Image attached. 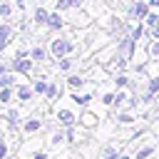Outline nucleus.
I'll return each instance as SVG.
<instances>
[{
  "label": "nucleus",
  "mask_w": 159,
  "mask_h": 159,
  "mask_svg": "<svg viewBox=\"0 0 159 159\" xmlns=\"http://www.w3.org/2000/svg\"><path fill=\"white\" fill-rule=\"evenodd\" d=\"M72 50H75V42H72L70 37H55V40L50 42V55H52L55 60H60V57H67Z\"/></svg>",
  "instance_id": "1"
},
{
  "label": "nucleus",
  "mask_w": 159,
  "mask_h": 159,
  "mask_svg": "<svg viewBox=\"0 0 159 159\" xmlns=\"http://www.w3.org/2000/svg\"><path fill=\"white\" fill-rule=\"evenodd\" d=\"M55 117H57L60 127H75V124L80 122V114H77L75 109H70V107H57V109H55Z\"/></svg>",
  "instance_id": "2"
},
{
  "label": "nucleus",
  "mask_w": 159,
  "mask_h": 159,
  "mask_svg": "<svg viewBox=\"0 0 159 159\" xmlns=\"http://www.w3.org/2000/svg\"><path fill=\"white\" fill-rule=\"evenodd\" d=\"M127 12H129V17H134V20H147V15H149V0H134V2L127 7Z\"/></svg>",
  "instance_id": "3"
},
{
  "label": "nucleus",
  "mask_w": 159,
  "mask_h": 159,
  "mask_svg": "<svg viewBox=\"0 0 159 159\" xmlns=\"http://www.w3.org/2000/svg\"><path fill=\"white\" fill-rule=\"evenodd\" d=\"M32 65H35V60H32V57L27 60V57H17V55H15L10 67H12V72H22V75H27V72L32 70Z\"/></svg>",
  "instance_id": "4"
},
{
  "label": "nucleus",
  "mask_w": 159,
  "mask_h": 159,
  "mask_svg": "<svg viewBox=\"0 0 159 159\" xmlns=\"http://www.w3.org/2000/svg\"><path fill=\"white\" fill-rule=\"evenodd\" d=\"M40 129H42V119H40V114H32V117L22 119V134H35V132H40Z\"/></svg>",
  "instance_id": "5"
},
{
  "label": "nucleus",
  "mask_w": 159,
  "mask_h": 159,
  "mask_svg": "<svg viewBox=\"0 0 159 159\" xmlns=\"http://www.w3.org/2000/svg\"><path fill=\"white\" fill-rule=\"evenodd\" d=\"M32 94H35L32 84H17V87H15V99H17L20 104L30 102V99H32Z\"/></svg>",
  "instance_id": "6"
},
{
  "label": "nucleus",
  "mask_w": 159,
  "mask_h": 159,
  "mask_svg": "<svg viewBox=\"0 0 159 159\" xmlns=\"http://www.w3.org/2000/svg\"><path fill=\"white\" fill-rule=\"evenodd\" d=\"M10 37H12V27H10L7 22H2V25H0V52L10 45Z\"/></svg>",
  "instance_id": "7"
},
{
  "label": "nucleus",
  "mask_w": 159,
  "mask_h": 159,
  "mask_svg": "<svg viewBox=\"0 0 159 159\" xmlns=\"http://www.w3.org/2000/svg\"><path fill=\"white\" fill-rule=\"evenodd\" d=\"M47 27H50V30H62V27H65V17L60 15V10H57V12H50Z\"/></svg>",
  "instance_id": "8"
},
{
  "label": "nucleus",
  "mask_w": 159,
  "mask_h": 159,
  "mask_svg": "<svg viewBox=\"0 0 159 159\" xmlns=\"http://www.w3.org/2000/svg\"><path fill=\"white\" fill-rule=\"evenodd\" d=\"M70 99H72L75 104H80V107H87V104H89V99H92V92H72V94H70Z\"/></svg>",
  "instance_id": "9"
},
{
  "label": "nucleus",
  "mask_w": 159,
  "mask_h": 159,
  "mask_svg": "<svg viewBox=\"0 0 159 159\" xmlns=\"http://www.w3.org/2000/svg\"><path fill=\"white\" fill-rule=\"evenodd\" d=\"M0 119H7V124H10V127H20V124H22L20 109H15V107H12V109H7V114H5V117H0Z\"/></svg>",
  "instance_id": "10"
},
{
  "label": "nucleus",
  "mask_w": 159,
  "mask_h": 159,
  "mask_svg": "<svg viewBox=\"0 0 159 159\" xmlns=\"http://www.w3.org/2000/svg\"><path fill=\"white\" fill-rule=\"evenodd\" d=\"M84 0H55V7L62 12V10H72V7H82Z\"/></svg>",
  "instance_id": "11"
},
{
  "label": "nucleus",
  "mask_w": 159,
  "mask_h": 159,
  "mask_svg": "<svg viewBox=\"0 0 159 159\" xmlns=\"http://www.w3.org/2000/svg\"><path fill=\"white\" fill-rule=\"evenodd\" d=\"M80 124H82L84 129H92V127H97V117H94L92 112H82V114H80Z\"/></svg>",
  "instance_id": "12"
},
{
  "label": "nucleus",
  "mask_w": 159,
  "mask_h": 159,
  "mask_svg": "<svg viewBox=\"0 0 159 159\" xmlns=\"http://www.w3.org/2000/svg\"><path fill=\"white\" fill-rule=\"evenodd\" d=\"M15 87H0V104H12L15 99Z\"/></svg>",
  "instance_id": "13"
},
{
  "label": "nucleus",
  "mask_w": 159,
  "mask_h": 159,
  "mask_svg": "<svg viewBox=\"0 0 159 159\" xmlns=\"http://www.w3.org/2000/svg\"><path fill=\"white\" fill-rule=\"evenodd\" d=\"M72 67H75V60H72L70 55H67V57H60V60H57V70H60V72H70Z\"/></svg>",
  "instance_id": "14"
},
{
  "label": "nucleus",
  "mask_w": 159,
  "mask_h": 159,
  "mask_svg": "<svg viewBox=\"0 0 159 159\" xmlns=\"http://www.w3.org/2000/svg\"><path fill=\"white\" fill-rule=\"evenodd\" d=\"M47 17H50V12H47L45 7H37L35 15H32V20H35L37 25H47Z\"/></svg>",
  "instance_id": "15"
},
{
  "label": "nucleus",
  "mask_w": 159,
  "mask_h": 159,
  "mask_svg": "<svg viewBox=\"0 0 159 159\" xmlns=\"http://www.w3.org/2000/svg\"><path fill=\"white\" fill-rule=\"evenodd\" d=\"M47 87H50V84H47V80H45V77H40V80H35V82H32L35 94H47Z\"/></svg>",
  "instance_id": "16"
},
{
  "label": "nucleus",
  "mask_w": 159,
  "mask_h": 159,
  "mask_svg": "<svg viewBox=\"0 0 159 159\" xmlns=\"http://www.w3.org/2000/svg\"><path fill=\"white\" fill-rule=\"evenodd\" d=\"M30 57H32L35 62H45V60H47V52H45V47H32V50H30Z\"/></svg>",
  "instance_id": "17"
},
{
  "label": "nucleus",
  "mask_w": 159,
  "mask_h": 159,
  "mask_svg": "<svg viewBox=\"0 0 159 159\" xmlns=\"http://www.w3.org/2000/svg\"><path fill=\"white\" fill-rule=\"evenodd\" d=\"M82 84H84V77H82V75H70V77H67V87H70V89H77V87H82Z\"/></svg>",
  "instance_id": "18"
},
{
  "label": "nucleus",
  "mask_w": 159,
  "mask_h": 159,
  "mask_svg": "<svg viewBox=\"0 0 159 159\" xmlns=\"http://www.w3.org/2000/svg\"><path fill=\"white\" fill-rule=\"evenodd\" d=\"M15 82H17V77H15V75H7V72H5V75H0V87H17Z\"/></svg>",
  "instance_id": "19"
},
{
  "label": "nucleus",
  "mask_w": 159,
  "mask_h": 159,
  "mask_svg": "<svg viewBox=\"0 0 159 159\" xmlns=\"http://www.w3.org/2000/svg\"><path fill=\"white\" fill-rule=\"evenodd\" d=\"M102 159H117L119 157V152L112 147V144H107V147H102V154H99Z\"/></svg>",
  "instance_id": "20"
},
{
  "label": "nucleus",
  "mask_w": 159,
  "mask_h": 159,
  "mask_svg": "<svg viewBox=\"0 0 159 159\" xmlns=\"http://www.w3.org/2000/svg\"><path fill=\"white\" fill-rule=\"evenodd\" d=\"M65 139H67V137H65V129H60V132H52V137H50V144H52V147H60Z\"/></svg>",
  "instance_id": "21"
},
{
  "label": "nucleus",
  "mask_w": 159,
  "mask_h": 159,
  "mask_svg": "<svg viewBox=\"0 0 159 159\" xmlns=\"http://www.w3.org/2000/svg\"><path fill=\"white\" fill-rule=\"evenodd\" d=\"M10 15H12V5H10L7 0H0V17H2V20H7Z\"/></svg>",
  "instance_id": "22"
},
{
  "label": "nucleus",
  "mask_w": 159,
  "mask_h": 159,
  "mask_svg": "<svg viewBox=\"0 0 159 159\" xmlns=\"http://www.w3.org/2000/svg\"><path fill=\"white\" fill-rule=\"evenodd\" d=\"M117 122L119 124H132L134 122V114L132 112H117Z\"/></svg>",
  "instance_id": "23"
},
{
  "label": "nucleus",
  "mask_w": 159,
  "mask_h": 159,
  "mask_svg": "<svg viewBox=\"0 0 159 159\" xmlns=\"http://www.w3.org/2000/svg\"><path fill=\"white\" fill-rule=\"evenodd\" d=\"M114 84L124 89V87H129V77H127V75H122V72H117V75H114Z\"/></svg>",
  "instance_id": "24"
},
{
  "label": "nucleus",
  "mask_w": 159,
  "mask_h": 159,
  "mask_svg": "<svg viewBox=\"0 0 159 159\" xmlns=\"http://www.w3.org/2000/svg\"><path fill=\"white\" fill-rule=\"evenodd\" d=\"M149 60H159V40L149 42Z\"/></svg>",
  "instance_id": "25"
},
{
  "label": "nucleus",
  "mask_w": 159,
  "mask_h": 159,
  "mask_svg": "<svg viewBox=\"0 0 159 159\" xmlns=\"http://www.w3.org/2000/svg\"><path fill=\"white\" fill-rule=\"evenodd\" d=\"M129 35H132V40H137V42H139V37L144 35V25H142V22H139V25H134V27L129 30Z\"/></svg>",
  "instance_id": "26"
},
{
  "label": "nucleus",
  "mask_w": 159,
  "mask_h": 159,
  "mask_svg": "<svg viewBox=\"0 0 159 159\" xmlns=\"http://www.w3.org/2000/svg\"><path fill=\"white\" fill-rule=\"evenodd\" d=\"M154 154V147H144V149H139L137 152V157L134 159H147V157H152Z\"/></svg>",
  "instance_id": "27"
},
{
  "label": "nucleus",
  "mask_w": 159,
  "mask_h": 159,
  "mask_svg": "<svg viewBox=\"0 0 159 159\" xmlns=\"http://www.w3.org/2000/svg\"><path fill=\"white\" fill-rule=\"evenodd\" d=\"M147 25H149V27L159 25V12H149V15H147Z\"/></svg>",
  "instance_id": "28"
},
{
  "label": "nucleus",
  "mask_w": 159,
  "mask_h": 159,
  "mask_svg": "<svg viewBox=\"0 0 159 159\" xmlns=\"http://www.w3.org/2000/svg\"><path fill=\"white\" fill-rule=\"evenodd\" d=\"M147 92H152V94L159 92V77H152V80H149V89H147Z\"/></svg>",
  "instance_id": "29"
},
{
  "label": "nucleus",
  "mask_w": 159,
  "mask_h": 159,
  "mask_svg": "<svg viewBox=\"0 0 159 159\" xmlns=\"http://www.w3.org/2000/svg\"><path fill=\"white\" fill-rule=\"evenodd\" d=\"M55 97H57V87H55V84H50V87H47V99H50V102H55Z\"/></svg>",
  "instance_id": "30"
},
{
  "label": "nucleus",
  "mask_w": 159,
  "mask_h": 159,
  "mask_svg": "<svg viewBox=\"0 0 159 159\" xmlns=\"http://www.w3.org/2000/svg\"><path fill=\"white\" fill-rule=\"evenodd\" d=\"M102 104H114V94L112 92H104L102 94Z\"/></svg>",
  "instance_id": "31"
},
{
  "label": "nucleus",
  "mask_w": 159,
  "mask_h": 159,
  "mask_svg": "<svg viewBox=\"0 0 159 159\" xmlns=\"http://www.w3.org/2000/svg\"><path fill=\"white\" fill-rule=\"evenodd\" d=\"M7 154H10V149H7V142H5V144H0V159H7Z\"/></svg>",
  "instance_id": "32"
},
{
  "label": "nucleus",
  "mask_w": 159,
  "mask_h": 159,
  "mask_svg": "<svg viewBox=\"0 0 159 159\" xmlns=\"http://www.w3.org/2000/svg\"><path fill=\"white\" fill-rule=\"evenodd\" d=\"M149 37H152V40H159V25H154V27L149 30Z\"/></svg>",
  "instance_id": "33"
},
{
  "label": "nucleus",
  "mask_w": 159,
  "mask_h": 159,
  "mask_svg": "<svg viewBox=\"0 0 159 159\" xmlns=\"http://www.w3.org/2000/svg\"><path fill=\"white\" fill-rule=\"evenodd\" d=\"M32 159H47V152H32Z\"/></svg>",
  "instance_id": "34"
},
{
  "label": "nucleus",
  "mask_w": 159,
  "mask_h": 159,
  "mask_svg": "<svg viewBox=\"0 0 159 159\" xmlns=\"http://www.w3.org/2000/svg\"><path fill=\"white\" fill-rule=\"evenodd\" d=\"M149 7H159V0H149Z\"/></svg>",
  "instance_id": "35"
},
{
  "label": "nucleus",
  "mask_w": 159,
  "mask_h": 159,
  "mask_svg": "<svg viewBox=\"0 0 159 159\" xmlns=\"http://www.w3.org/2000/svg\"><path fill=\"white\" fill-rule=\"evenodd\" d=\"M0 144H5V129H0Z\"/></svg>",
  "instance_id": "36"
},
{
  "label": "nucleus",
  "mask_w": 159,
  "mask_h": 159,
  "mask_svg": "<svg viewBox=\"0 0 159 159\" xmlns=\"http://www.w3.org/2000/svg\"><path fill=\"white\" fill-rule=\"evenodd\" d=\"M117 159H132V157H127V154H122V157H117Z\"/></svg>",
  "instance_id": "37"
}]
</instances>
